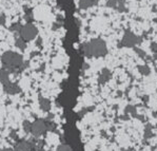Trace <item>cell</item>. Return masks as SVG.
I'll return each mask as SVG.
<instances>
[{
	"label": "cell",
	"instance_id": "1",
	"mask_svg": "<svg viewBox=\"0 0 157 151\" xmlns=\"http://www.w3.org/2000/svg\"><path fill=\"white\" fill-rule=\"evenodd\" d=\"M82 52L88 57H102L107 55L108 48L101 38H95L82 45Z\"/></svg>",
	"mask_w": 157,
	"mask_h": 151
},
{
	"label": "cell",
	"instance_id": "2",
	"mask_svg": "<svg viewBox=\"0 0 157 151\" xmlns=\"http://www.w3.org/2000/svg\"><path fill=\"white\" fill-rule=\"evenodd\" d=\"M1 62H2L5 70L9 71V73H11V72H15L16 70L20 71V67L23 65V57L19 53L7 51L2 54Z\"/></svg>",
	"mask_w": 157,
	"mask_h": 151
},
{
	"label": "cell",
	"instance_id": "3",
	"mask_svg": "<svg viewBox=\"0 0 157 151\" xmlns=\"http://www.w3.org/2000/svg\"><path fill=\"white\" fill-rule=\"evenodd\" d=\"M18 35L28 43V41L34 40L37 37V35H38V30H37V28H36L32 22H28L26 24L22 26L21 30H20V32L18 33Z\"/></svg>",
	"mask_w": 157,
	"mask_h": 151
},
{
	"label": "cell",
	"instance_id": "4",
	"mask_svg": "<svg viewBox=\"0 0 157 151\" xmlns=\"http://www.w3.org/2000/svg\"><path fill=\"white\" fill-rule=\"evenodd\" d=\"M141 37H138L131 31H126L122 39L120 40L118 47L119 48H134L136 45L141 43Z\"/></svg>",
	"mask_w": 157,
	"mask_h": 151
},
{
	"label": "cell",
	"instance_id": "5",
	"mask_svg": "<svg viewBox=\"0 0 157 151\" xmlns=\"http://www.w3.org/2000/svg\"><path fill=\"white\" fill-rule=\"evenodd\" d=\"M47 131H48V129H47V124H45V120L37 119V120H35L34 123H32L31 133L35 137L41 136V135L44 134Z\"/></svg>",
	"mask_w": 157,
	"mask_h": 151
},
{
	"label": "cell",
	"instance_id": "6",
	"mask_svg": "<svg viewBox=\"0 0 157 151\" xmlns=\"http://www.w3.org/2000/svg\"><path fill=\"white\" fill-rule=\"evenodd\" d=\"M35 149L33 143L26 142V141H20L18 144H16L14 151H33Z\"/></svg>",
	"mask_w": 157,
	"mask_h": 151
},
{
	"label": "cell",
	"instance_id": "7",
	"mask_svg": "<svg viewBox=\"0 0 157 151\" xmlns=\"http://www.w3.org/2000/svg\"><path fill=\"white\" fill-rule=\"evenodd\" d=\"M3 90H4L7 94H11V95L17 94V93H19L20 91H21L20 88H19V86L17 85V84L11 83V81H9L7 84L3 85Z\"/></svg>",
	"mask_w": 157,
	"mask_h": 151
},
{
	"label": "cell",
	"instance_id": "8",
	"mask_svg": "<svg viewBox=\"0 0 157 151\" xmlns=\"http://www.w3.org/2000/svg\"><path fill=\"white\" fill-rule=\"evenodd\" d=\"M39 106L45 112H49L51 110V102L48 98H44L42 96H39Z\"/></svg>",
	"mask_w": 157,
	"mask_h": 151
},
{
	"label": "cell",
	"instance_id": "9",
	"mask_svg": "<svg viewBox=\"0 0 157 151\" xmlns=\"http://www.w3.org/2000/svg\"><path fill=\"white\" fill-rule=\"evenodd\" d=\"M10 81V73L9 71H7L4 68L0 70V83L2 85H5Z\"/></svg>",
	"mask_w": 157,
	"mask_h": 151
},
{
	"label": "cell",
	"instance_id": "10",
	"mask_svg": "<svg viewBox=\"0 0 157 151\" xmlns=\"http://www.w3.org/2000/svg\"><path fill=\"white\" fill-rule=\"evenodd\" d=\"M111 78V72L108 70V69H103L102 71H101V73H100V75H99V83H101V84H105V83H107L108 80Z\"/></svg>",
	"mask_w": 157,
	"mask_h": 151
},
{
	"label": "cell",
	"instance_id": "11",
	"mask_svg": "<svg viewBox=\"0 0 157 151\" xmlns=\"http://www.w3.org/2000/svg\"><path fill=\"white\" fill-rule=\"evenodd\" d=\"M15 45H16V47L18 48V49L22 51V50H24L26 48V41L24 39H22V38L18 35L16 37V39H15Z\"/></svg>",
	"mask_w": 157,
	"mask_h": 151
},
{
	"label": "cell",
	"instance_id": "12",
	"mask_svg": "<svg viewBox=\"0 0 157 151\" xmlns=\"http://www.w3.org/2000/svg\"><path fill=\"white\" fill-rule=\"evenodd\" d=\"M138 71H139V73L140 74H142V75H149V74L151 73V69L149 66L145 65V66L138 67Z\"/></svg>",
	"mask_w": 157,
	"mask_h": 151
},
{
	"label": "cell",
	"instance_id": "13",
	"mask_svg": "<svg viewBox=\"0 0 157 151\" xmlns=\"http://www.w3.org/2000/svg\"><path fill=\"white\" fill-rule=\"evenodd\" d=\"M91 7H93V4L91 2H89L88 0H79V7H80V9L86 10Z\"/></svg>",
	"mask_w": 157,
	"mask_h": 151
},
{
	"label": "cell",
	"instance_id": "14",
	"mask_svg": "<svg viewBox=\"0 0 157 151\" xmlns=\"http://www.w3.org/2000/svg\"><path fill=\"white\" fill-rule=\"evenodd\" d=\"M116 10H118L119 12H124L126 11V0H118Z\"/></svg>",
	"mask_w": 157,
	"mask_h": 151
},
{
	"label": "cell",
	"instance_id": "15",
	"mask_svg": "<svg viewBox=\"0 0 157 151\" xmlns=\"http://www.w3.org/2000/svg\"><path fill=\"white\" fill-rule=\"evenodd\" d=\"M23 130L25 133H30L32 131V123L29 120H24L23 122Z\"/></svg>",
	"mask_w": 157,
	"mask_h": 151
},
{
	"label": "cell",
	"instance_id": "16",
	"mask_svg": "<svg viewBox=\"0 0 157 151\" xmlns=\"http://www.w3.org/2000/svg\"><path fill=\"white\" fill-rule=\"evenodd\" d=\"M56 151H72V149H71V147H70L69 145L61 144V145H59V146L57 147Z\"/></svg>",
	"mask_w": 157,
	"mask_h": 151
},
{
	"label": "cell",
	"instance_id": "17",
	"mask_svg": "<svg viewBox=\"0 0 157 151\" xmlns=\"http://www.w3.org/2000/svg\"><path fill=\"white\" fill-rule=\"evenodd\" d=\"M117 4H118V0H108L107 7H112V9H116Z\"/></svg>",
	"mask_w": 157,
	"mask_h": 151
},
{
	"label": "cell",
	"instance_id": "18",
	"mask_svg": "<svg viewBox=\"0 0 157 151\" xmlns=\"http://www.w3.org/2000/svg\"><path fill=\"white\" fill-rule=\"evenodd\" d=\"M134 50H135L136 54L139 55V56H140L141 58H145V57H148V56H147V54H145V52H143V51H142V50H141V49H138V48L134 47Z\"/></svg>",
	"mask_w": 157,
	"mask_h": 151
},
{
	"label": "cell",
	"instance_id": "19",
	"mask_svg": "<svg viewBox=\"0 0 157 151\" xmlns=\"http://www.w3.org/2000/svg\"><path fill=\"white\" fill-rule=\"evenodd\" d=\"M126 113H129V112H130V113H132V114H135L136 113V111H135V108H134L133 106H128L126 107Z\"/></svg>",
	"mask_w": 157,
	"mask_h": 151
},
{
	"label": "cell",
	"instance_id": "20",
	"mask_svg": "<svg viewBox=\"0 0 157 151\" xmlns=\"http://www.w3.org/2000/svg\"><path fill=\"white\" fill-rule=\"evenodd\" d=\"M150 48H151V51H152V52L157 53V43H152Z\"/></svg>",
	"mask_w": 157,
	"mask_h": 151
},
{
	"label": "cell",
	"instance_id": "21",
	"mask_svg": "<svg viewBox=\"0 0 157 151\" xmlns=\"http://www.w3.org/2000/svg\"><path fill=\"white\" fill-rule=\"evenodd\" d=\"M88 1H89V2L92 3V4H93V5H95L96 3L98 2V0H88Z\"/></svg>",
	"mask_w": 157,
	"mask_h": 151
},
{
	"label": "cell",
	"instance_id": "22",
	"mask_svg": "<svg viewBox=\"0 0 157 151\" xmlns=\"http://www.w3.org/2000/svg\"><path fill=\"white\" fill-rule=\"evenodd\" d=\"M2 151H11V149H3Z\"/></svg>",
	"mask_w": 157,
	"mask_h": 151
}]
</instances>
